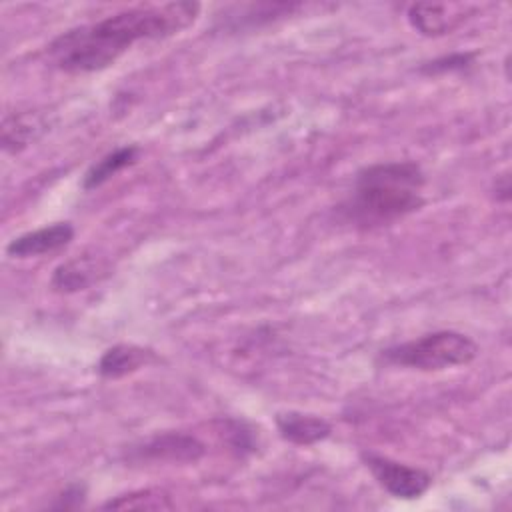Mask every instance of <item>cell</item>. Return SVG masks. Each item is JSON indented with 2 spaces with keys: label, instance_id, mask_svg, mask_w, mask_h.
<instances>
[{
  "label": "cell",
  "instance_id": "5",
  "mask_svg": "<svg viewBox=\"0 0 512 512\" xmlns=\"http://www.w3.org/2000/svg\"><path fill=\"white\" fill-rule=\"evenodd\" d=\"M206 452V446L190 434L180 432H166L152 436L150 440L142 442L134 450L136 458L140 460H154V462H196Z\"/></svg>",
  "mask_w": 512,
  "mask_h": 512
},
{
  "label": "cell",
  "instance_id": "7",
  "mask_svg": "<svg viewBox=\"0 0 512 512\" xmlns=\"http://www.w3.org/2000/svg\"><path fill=\"white\" fill-rule=\"evenodd\" d=\"M464 6L460 4H432L418 2L408 8V22L422 36L450 34L464 20Z\"/></svg>",
  "mask_w": 512,
  "mask_h": 512
},
{
  "label": "cell",
  "instance_id": "9",
  "mask_svg": "<svg viewBox=\"0 0 512 512\" xmlns=\"http://www.w3.org/2000/svg\"><path fill=\"white\" fill-rule=\"evenodd\" d=\"M278 434L296 446H312L330 436L332 426L320 416L302 412H280L276 414Z\"/></svg>",
  "mask_w": 512,
  "mask_h": 512
},
{
  "label": "cell",
  "instance_id": "11",
  "mask_svg": "<svg viewBox=\"0 0 512 512\" xmlns=\"http://www.w3.org/2000/svg\"><path fill=\"white\" fill-rule=\"evenodd\" d=\"M152 360H154V352L148 348L134 346V344H116L102 354L96 368L102 378L118 380L122 376H128L144 368Z\"/></svg>",
  "mask_w": 512,
  "mask_h": 512
},
{
  "label": "cell",
  "instance_id": "6",
  "mask_svg": "<svg viewBox=\"0 0 512 512\" xmlns=\"http://www.w3.org/2000/svg\"><path fill=\"white\" fill-rule=\"evenodd\" d=\"M74 238V226L70 222H54L38 230L24 232L12 238L6 246V254L12 258H32L56 252L68 246Z\"/></svg>",
  "mask_w": 512,
  "mask_h": 512
},
{
  "label": "cell",
  "instance_id": "15",
  "mask_svg": "<svg viewBox=\"0 0 512 512\" xmlns=\"http://www.w3.org/2000/svg\"><path fill=\"white\" fill-rule=\"evenodd\" d=\"M84 498V488L80 484L68 486L62 494H60V502L56 504L58 508H70V506H78Z\"/></svg>",
  "mask_w": 512,
  "mask_h": 512
},
{
  "label": "cell",
  "instance_id": "2",
  "mask_svg": "<svg viewBox=\"0 0 512 512\" xmlns=\"http://www.w3.org/2000/svg\"><path fill=\"white\" fill-rule=\"evenodd\" d=\"M424 184L426 176L412 160L366 166L356 174L342 214L362 228L392 224L424 206Z\"/></svg>",
  "mask_w": 512,
  "mask_h": 512
},
{
  "label": "cell",
  "instance_id": "4",
  "mask_svg": "<svg viewBox=\"0 0 512 512\" xmlns=\"http://www.w3.org/2000/svg\"><path fill=\"white\" fill-rule=\"evenodd\" d=\"M360 458L376 484L394 498L416 500L432 486V474L418 466H410L376 452H362Z\"/></svg>",
  "mask_w": 512,
  "mask_h": 512
},
{
  "label": "cell",
  "instance_id": "1",
  "mask_svg": "<svg viewBox=\"0 0 512 512\" xmlns=\"http://www.w3.org/2000/svg\"><path fill=\"white\" fill-rule=\"evenodd\" d=\"M198 12L200 4L196 2L128 8L58 34L48 44V58L68 74L98 72L112 66L136 42L160 40L182 32L194 24Z\"/></svg>",
  "mask_w": 512,
  "mask_h": 512
},
{
  "label": "cell",
  "instance_id": "3",
  "mask_svg": "<svg viewBox=\"0 0 512 512\" xmlns=\"http://www.w3.org/2000/svg\"><path fill=\"white\" fill-rule=\"evenodd\" d=\"M478 354L476 342L456 330H436L408 342L388 346L380 358L390 366L436 372L470 364Z\"/></svg>",
  "mask_w": 512,
  "mask_h": 512
},
{
  "label": "cell",
  "instance_id": "8",
  "mask_svg": "<svg viewBox=\"0 0 512 512\" xmlns=\"http://www.w3.org/2000/svg\"><path fill=\"white\" fill-rule=\"evenodd\" d=\"M48 126V118L36 110L6 114L2 120V148L6 152H20L48 132Z\"/></svg>",
  "mask_w": 512,
  "mask_h": 512
},
{
  "label": "cell",
  "instance_id": "13",
  "mask_svg": "<svg viewBox=\"0 0 512 512\" xmlns=\"http://www.w3.org/2000/svg\"><path fill=\"white\" fill-rule=\"evenodd\" d=\"M102 508L106 510H162V508H172V502L168 496L160 490H138L130 494L116 496L114 500L110 498Z\"/></svg>",
  "mask_w": 512,
  "mask_h": 512
},
{
  "label": "cell",
  "instance_id": "14",
  "mask_svg": "<svg viewBox=\"0 0 512 512\" xmlns=\"http://www.w3.org/2000/svg\"><path fill=\"white\" fill-rule=\"evenodd\" d=\"M474 62V54L464 52V54H450V56H442L436 58L432 62H426L420 70L424 74H444V72H454V70H464L466 66H470Z\"/></svg>",
  "mask_w": 512,
  "mask_h": 512
},
{
  "label": "cell",
  "instance_id": "16",
  "mask_svg": "<svg viewBox=\"0 0 512 512\" xmlns=\"http://www.w3.org/2000/svg\"><path fill=\"white\" fill-rule=\"evenodd\" d=\"M494 190H496V198H498V200H508V198H510V182H508V176H506V174H502L500 178H496Z\"/></svg>",
  "mask_w": 512,
  "mask_h": 512
},
{
  "label": "cell",
  "instance_id": "12",
  "mask_svg": "<svg viewBox=\"0 0 512 512\" xmlns=\"http://www.w3.org/2000/svg\"><path fill=\"white\" fill-rule=\"evenodd\" d=\"M138 146H120L106 156H102L98 162H94L88 172L82 178V188L84 190H94L102 186L106 180H110L114 174L122 172L124 168L132 166L138 160Z\"/></svg>",
  "mask_w": 512,
  "mask_h": 512
},
{
  "label": "cell",
  "instance_id": "10",
  "mask_svg": "<svg viewBox=\"0 0 512 512\" xmlns=\"http://www.w3.org/2000/svg\"><path fill=\"white\" fill-rule=\"evenodd\" d=\"M106 274V266L94 256H78L56 266L52 274V288L58 292H78L88 288L100 276Z\"/></svg>",
  "mask_w": 512,
  "mask_h": 512
}]
</instances>
